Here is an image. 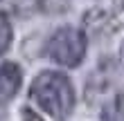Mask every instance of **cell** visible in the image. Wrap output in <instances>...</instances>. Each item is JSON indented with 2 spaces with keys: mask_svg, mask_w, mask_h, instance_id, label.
Segmentation results:
<instances>
[{
  "mask_svg": "<svg viewBox=\"0 0 124 121\" xmlns=\"http://www.w3.org/2000/svg\"><path fill=\"white\" fill-rule=\"evenodd\" d=\"M30 99L52 119L63 121L70 117L75 108V90L65 74L61 72H43L32 81Z\"/></svg>",
  "mask_w": 124,
  "mask_h": 121,
  "instance_id": "1",
  "label": "cell"
},
{
  "mask_svg": "<svg viewBox=\"0 0 124 121\" xmlns=\"http://www.w3.org/2000/svg\"><path fill=\"white\" fill-rule=\"evenodd\" d=\"M47 56L63 67H77L86 56V34L77 27H59L45 45Z\"/></svg>",
  "mask_w": 124,
  "mask_h": 121,
  "instance_id": "2",
  "label": "cell"
},
{
  "mask_svg": "<svg viewBox=\"0 0 124 121\" xmlns=\"http://www.w3.org/2000/svg\"><path fill=\"white\" fill-rule=\"evenodd\" d=\"M23 74L16 63H2L0 65V103H7L18 92Z\"/></svg>",
  "mask_w": 124,
  "mask_h": 121,
  "instance_id": "3",
  "label": "cell"
},
{
  "mask_svg": "<svg viewBox=\"0 0 124 121\" xmlns=\"http://www.w3.org/2000/svg\"><path fill=\"white\" fill-rule=\"evenodd\" d=\"M104 121H124V94H117L104 108Z\"/></svg>",
  "mask_w": 124,
  "mask_h": 121,
  "instance_id": "4",
  "label": "cell"
},
{
  "mask_svg": "<svg viewBox=\"0 0 124 121\" xmlns=\"http://www.w3.org/2000/svg\"><path fill=\"white\" fill-rule=\"evenodd\" d=\"M11 45V23L5 13H0V54H5Z\"/></svg>",
  "mask_w": 124,
  "mask_h": 121,
  "instance_id": "5",
  "label": "cell"
}]
</instances>
